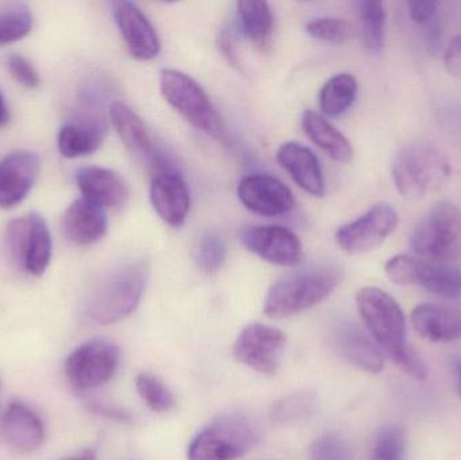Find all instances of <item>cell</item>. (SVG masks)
Here are the masks:
<instances>
[{
  "label": "cell",
  "mask_w": 461,
  "mask_h": 460,
  "mask_svg": "<svg viewBox=\"0 0 461 460\" xmlns=\"http://www.w3.org/2000/svg\"><path fill=\"white\" fill-rule=\"evenodd\" d=\"M452 176L448 158L429 143H411L398 151L393 178L402 197L420 200L441 191Z\"/></svg>",
  "instance_id": "3957f363"
},
{
  "label": "cell",
  "mask_w": 461,
  "mask_h": 460,
  "mask_svg": "<svg viewBox=\"0 0 461 460\" xmlns=\"http://www.w3.org/2000/svg\"><path fill=\"white\" fill-rule=\"evenodd\" d=\"M119 359L121 353L113 342L89 340L65 359V377L77 391H91L104 385L115 375Z\"/></svg>",
  "instance_id": "30bf717a"
},
{
  "label": "cell",
  "mask_w": 461,
  "mask_h": 460,
  "mask_svg": "<svg viewBox=\"0 0 461 460\" xmlns=\"http://www.w3.org/2000/svg\"><path fill=\"white\" fill-rule=\"evenodd\" d=\"M411 250L427 261L454 264L461 257V212L440 202L421 219L411 237Z\"/></svg>",
  "instance_id": "277c9868"
},
{
  "label": "cell",
  "mask_w": 461,
  "mask_h": 460,
  "mask_svg": "<svg viewBox=\"0 0 461 460\" xmlns=\"http://www.w3.org/2000/svg\"><path fill=\"white\" fill-rule=\"evenodd\" d=\"M76 180L84 199L99 207L115 208L129 200V185L115 170L86 167L78 170Z\"/></svg>",
  "instance_id": "d6986e66"
},
{
  "label": "cell",
  "mask_w": 461,
  "mask_h": 460,
  "mask_svg": "<svg viewBox=\"0 0 461 460\" xmlns=\"http://www.w3.org/2000/svg\"><path fill=\"white\" fill-rule=\"evenodd\" d=\"M438 3L433 0H413L408 3L409 14L416 23L430 26L435 23Z\"/></svg>",
  "instance_id": "f35d334b"
},
{
  "label": "cell",
  "mask_w": 461,
  "mask_h": 460,
  "mask_svg": "<svg viewBox=\"0 0 461 460\" xmlns=\"http://www.w3.org/2000/svg\"><path fill=\"white\" fill-rule=\"evenodd\" d=\"M159 89L164 99L192 126L216 140H223L221 115L207 92L194 78L181 70L162 69Z\"/></svg>",
  "instance_id": "5b68a950"
},
{
  "label": "cell",
  "mask_w": 461,
  "mask_h": 460,
  "mask_svg": "<svg viewBox=\"0 0 461 460\" xmlns=\"http://www.w3.org/2000/svg\"><path fill=\"white\" fill-rule=\"evenodd\" d=\"M360 38L368 53H382L386 41V10L378 0H363L357 3Z\"/></svg>",
  "instance_id": "83f0119b"
},
{
  "label": "cell",
  "mask_w": 461,
  "mask_h": 460,
  "mask_svg": "<svg viewBox=\"0 0 461 460\" xmlns=\"http://www.w3.org/2000/svg\"><path fill=\"white\" fill-rule=\"evenodd\" d=\"M241 204L263 216L286 215L294 207L292 191L276 177L268 175H249L238 185Z\"/></svg>",
  "instance_id": "9a60e30c"
},
{
  "label": "cell",
  "mask_w": 461,
  "mask_h": 460,
  "mask_svg": "<svg viewBox=\"0 0 461 460\" xmlns=\"http://www.w3.org/2000/svg\"><path fill=\"white\" fill-rule=\"evenodd\" d=\"M411 324L417 334L429 342H454L461 338V307L419 305L411 312Z\"/></svg>",
  "instance_id": "603a6c76"
},
{
  "label": "cell",
  "mask_w": 461,
  "mask_h": 460,
  "mask_svg": "<svg viewBox=\"0 0 461 460\" xmlns=\"http://www.w3.org/2000/svg\"><path fill=\"white\" fill-rule=\"evenodd\" d=\"M241 32L260 50L270 48L274 15L270 5L263 0H243L236 5Z\"/></svg>",
  "instance_id": "4316f807"
},
{
  "label": "cell",
  "mask_w": 461,
  "mask_h": 460,
  "mask_svg": "<svg viewBox=\"0 0 461 460\" xmlns=\"http://www.w3.org/2000/svg\"><path fill=\"white\" fill-rule=\"evenodd\" d=\"M357 95V81L349 73H339L330 77L320 91L319 103L324 115L336 118L343 115Z\"/></svg>",
  "instance_id": "f1b7e54d"
},
{
  "label": "cell",
  "mask_w": 461,
  "mask_h": 460,
  "mask_svg": "<svg viewBox=\"0 0 461 460\" xmlns=\"http://www.w3.org/2000/svg\"><path fill=\"white\" fill-rule=\"evenodd\" d=\"M10 121V113H8L7 104H5V96H3L2 91H0V127L7 124Z\"/></svg>",
  "instance_id": "b9f144b4"
},
{
  "label": "cell",
  "mask_w": 461,
  "mask_h": 460,
  "mask_svg": "<svg viewBox=\"0 0 461 460\" xmlns=\"http://www.w3.org/2000/svg\"><path fill=\"white\" fill-rule=\"evenodd\" d=\"M247 250L276 266H297L303 259V248L294 232L274 224L249 226L241 232Z\"/></svg>",
  "instance_id": "4fadbf2b"
},
{
  "label": "cell",
  "mask_w": 461,
  "mask_h": 460,
  "mask_svg": "<svg viewBox=\"0 0 461 460\" xmlns=\"http://www.w3.org/2000/svg\"><path fill=\"white\" fill-rule=\"evenodd\" d=\"M339 354L348 364L371 374H379L384 367V356L373 338L354 323H343L333 335Z\"/></svg>",
  "instance_id": "ffe728a7"
},
{
  "label": "cell",
  "mask_w": 461,
  "mask_h": 460,
  "mask_svg": "<svg viewBox=\"0 0 461 460\" xmlns=\"http://www.w3.org/2000/svg\"><path fill=\"white\" fill-rule=\"evenodd\" d=\"M62 460H96V455H95V453L92 450H84L81 451V453L68 456V458Z\"/></svg>",
  "instance_id": "7bdbcfd3"
},
{
  "label": "cell",
  "mask_w": 461,
  "mask_h": 460,
  "mask_svg": "<svg viewBox=\"0 0 461 460\" xmlns=\"http://www.w3.org/2000/svg\"><path fill=\"white\" fill-rule=\"evenodd\" d=\"M111 123L121 138L124 148L135 159L146 165L148 169H165L164 154L158 150L148 127L135 111L122 102H115L110 108Z\"/></svg>",
  "instance_id": "5bb4252c"
},
{
  "label": "cell",
  "mask_w": 461,
  "mask_h": 460,
  "mask_svg": "<svg viewBox=\"0 0 461 460\" xmlns=\"http://www.w3.org/2000/svg\"><path fill=\"white\" fill-rule=\"evenodd\" d=\"M384 272L398 285L421 286L444 299L461 296V270L454 264H438L402 254L393 257Z\"/></svg>",
  "instance_id": "9c48e42d"
},
{
  "label": "cell",
  "mask_w": 461,
  "mask_h": 460,
  "mask_svg": "<svg viewBox=\"0 0 461 460\" xmlns=\"http://www.w3.org/2000/svg\"><path fill=\"white\" fill-rule=\"evenodd\" d=\"M311 460H351L348 446L344 440L333 435L320 437L309 450Z\"/></svg>",
  "instance_id": "d590c367"
},
{
  "label": "cell",
  "mask_w": 461,
  "mask_h": 460,
  "mask_svg": "<svg viewBox=\"0 0 461 460\" xmlns=\"http://www.w3.org/2000/svg\"><path fill=\"white\" fill-rule=\"evenodd\" d=\"M32 29V14L26 5L14 3L0 8V46L23 40Z\"/></svg>",
  "instance_id": "f546056e"
},
{
  "label": "cell",
  "mask_w": 461,
  "mask_h": 460,
  "mask_svg": "<svg viewBox=\"0 0 461 460\" xmlns=\"http://www.w3.org/2000/svg\"><path fill=\"white\" fill-rule=\"evenodd\" d=\"M227 243L218 232L205 231L200 235L194 248V261L200 270L208 275L221 270L227 259Z\"/></svg>",
  "instance_id": "4dcf8cb0"
},
{
  "label": "cell",
  "mask_w": 461,
  "mask_h": 460,
  "mask_svg": "<svg viewBox=\"0 0 461 460\" xmlns=\"http://www.w3.org/2000/svg\"><path fill=\"white\" fill-rule=\"evenodd\" d=\"M3 435L19 453L40 450L45 442V427L40 416L22 402H13L3 415Z\"/></svg>",
  "instance_id": "7402d4cb"
},
{
  "label": "cell",
  "mask_w": 461,
  "mask_h": 460,
  "mask_svg": "<svg viewBox=\"0 0 461 460\" xmlns=\"http://www.w3.org/2000/svg\"><path fill=\"white\" fill-rule=\"evenodd\" d=\"M286 345L284 332L265 324H249L239 334L233 345L236 361L262 374L273 375L281 364Z\"/></svg>",
  "instance_id": "7c38bea8"
},
{
  "label": "cell",
  "mask_w": 461,
  "mask_h": 460,
  "mask_svg": "<svg viewBox=\"0 0 461 460\" xmlns=\"http://www.w3.org/2000/svg\"><path fill=\"white\" fill-rule=\"evenodd\" d=\"M357 305L371 338L387 356L406 345L405 315L389 293L366 286L357 292Z\"/></svg>",
  "instance_id": "52a82bcc"
},
{
  "label": "cell",
  "mask_w": 461,
  "mask_h": 460,
  "mask_svg": "<svg viewBox=\"0 0 461 460\" xmlns=\"http://www.w3.org/2000/svg\"><path fill=\"white\" fill-rule=\"evenodd\" d=\"M389 358L394 362L395 366L400 367L405 374L411 375L414 380H427V365L420 358L419 354L413 348L409 347L408 345L390 354Z\"/></svg>",
  "instance_id": "8d00e7d4"
},
{
  "label": "cell",
  "mask_w": 461,
  "mask_h": 460,
  "mask_svg": "<svg viewBox=\"0 0 461 460\" xmlns=\"http://www.w3.org/2000/svg\"><path fill=\"white\" fill-rule=\"evenodd\" d=\"M314 407V399L308 393L292 394L279 400L271 410V418L276 423H290L305 418Z\"/></svg>",
  "instance_id": "e575fe53"
},
{
  "label": "cell",
  "mask_w": 461,
  "mask_h": 460,
  "mask_svg": "<svg viewBox=\"0 0 461 460\" xmlns=\"http://www.w3.org/2000/svg\"><path fill=\"white\" fill-rule=\"evenodd\" d=\"M113 14L124 42L134 59L149 61L158 56L161 42L156 27L135 3L126 0L113 2Z\"/></svg>",
  "instance_id": "2e32d148"
},
{
  "label": "cell",
  "mask_w": 461,
  "mask_h": 460,
  "mask_svg": "<svg viewBox=\"0 0 461 460\" xmlns=\"http://www.w3.org/2000/svg\"><path fill=\"white\" fill-rule=\"evenodd\" d=\"M62 227L68 239L76 245L89 246L104 238L108 221L104 208L81 197L65 211Z\"/></svg>",
  "instance_id": "cb8c5ba5"
},
{
  "label": "cell",
  "mask_w": 461,
  "mask_h": 460,
  "mask_svg": "<svg viewBox=\"0 0 461 460\" xmlns=\"http://www.w3.org/2000/svg\"><path fill=\"white\" fill-rule=\"evenodd\" d=\"M370 460H405V431L401 427H386L379 432Z\"/></svg>",
  "instance_id": "d6a6232c"
},
{
  "label": "cell",
  "mask_w": 461,
  "mask_h": 460,
  "mask_svg": "<svg viewBox=\"0 0 461 460\" xmlns=\"http://www.w3.org/2000/svg\"><path fill=\"white\" fill-rule=\"evenodd\" d=\"M104 140V127L94 115H81L64 124L59 132V150L67 158H78L95 153Z\"/></svg>",
  "instance_id": "d4e9b609"
},
{
  "label": "cell",
  "mask_w": 461,
  "mask_h": 460,
  "mask_svg": "<svg viewBox=\"0 0 461 460\" xmlns=\"http://www.w3.org/2000/svg\"><path fill=\"white\" fill-rule=\"evenodd\" d=\"M455 372H456L457 388H459V393L461 396V362L456 364V366H455Z\"/></svg>",
  "instance_id": "ee69618b"
},
{
  "label": "cell",
  "mask_w": 461,
  "mask_h": 460,
  "mask_svg": "<svg viewBox=\"0 0 461 460\" xmlns=\"http://www.w3.org/2000/svg\"><path fill=\"white\" fill-rule=\"evenodd\" d=\"M303 129L309 140L330 158L339 162L351 161L354 154L351 143L321 115L314 111H305L303 115Z\"/></svg>",
  "instance_id": "484cf974"
},
{
  "label": "cell",
  "mask_w": 461,
  "mask_h": 460,
  "mask_svg": "<svg viewBox=\"0 0 461 460\" xmlns=\"http://www.w3.org/2000/svg\"><path fill=\"white\" fill-rule=\"evenodd\" d=\"M219 49H221L223 56L226 57L227 61L232 65L233 68H240V59H239L238 51H236L235 45H233L232 37L227 29H221L219 32L218 37Z\"/></svg>",
  "instance_id": "60d3db41"
},
{
  "label": "cell",
  "mask_w": 461,
  "mask_h": 460,
  "mask_svg": "<svg viewBox=\"0 0 461 460\" xmlns=\"http://www.w3.org/2000/svg\"><path fill=\"white\" fill-rule=\"evenodd\" d=\"M305 29L311 37L324 42L336 43V45L347 42L352 34L351 24L341 18L313 19L308 22Z\"/></svg>",
  "instance_id": "836d02e7"
},
{
  "label": "cell",
  "mask_w": 461,
  "mask_h": 460,
  "mask_svg": "<svg viewBox=\"0 0 461 460\" xmlns=\"http://www.w3.org/2000/svg\"><path fill=\"white\" fill-rule=\"evenodd\" d=\"M5 248L19 269L34 277L42 275L53 251L50 230L43 216L32 212L11 221L5 230Z\"/></svg>",
  "instance_id": "ba28073f"
},
{
  "label": "cell",
  "mask_w": 461,
  "mask_h": 460,
  "mask_svg": "<svg viewBox=\"0 0 461 460\" xmlns=\"http://www.w3.org/2000/svg\"><path fill=\"white\" fill-rule=\"evenodd\" d=\"M150 200L159 218L169 226L181 227L191 211V194L184 178L175 172H165L154 177Z\"/></svg>",
  "instance_id": "ac0fdd59"
},
{
  "label": "cell",
  "mask_w": 461,
  "mask_h": 460,
  "mask_svg": "<svg viewBox=\"0 0 461 460\" xmlns=\"http://www.w3.org/2000/svg\"><path fill=\"white\" fill-rule=\"evenodd\" d=\"M341 280L339 267L313 265L276 281L263 304L268 318L285 319L298 315L327 299Z\"/></svg>",
  "instance_id": "7a4b0ae2"
},
{
  "label": "cell",
  "mask_w": 461,
  "mask_h": 460,
  "mask_svg": "<svg viewBox=\"0 0 461 460\" xmlns=\"http://www.w3.org/2000/svg\"><path fill=\"white\" fill-rule=\"evenodd\" d=\"M41 161L29 150H16L0 159V208H13L26 199L40 175Z\"/></svg>",
  "instance_id": "e0dca14e"
},
{
  "label": "cell",
  "mask_w": 461,
  "mask_h": 460,
  "mask_svg": "<svg viewBox=\"0 0 461 460\" xmlns=\"http://www.w3.org/2000/svg\"><path fill=\"white\" fill-rule=\"evenodd\" d=\"M8 70L16 83L26 86L29 89L37 88L40 86L41 78L34 65L19 54H11L7 59Z\"/></svg>",
  "instance_id": "74e56055"
},
{
  "label": "cell",
  "mask_w": 461,
  "mask_h": 460,
  "mask_svg": "<svg viewBox=\"0 0 461 460\" xmlns=\"http://www.w3.org/2000/svg\"><path fill=\"white\" fill-rule=\"evenodd\" d=\"M149 264L129 262L104 275L89 293L86 316L97 326H111L131 315L142 299Z\"/></svg>",
  "instance_id": "6da1fadb"
},
{
  "label": "cell",
  "mask_w": 461,
  "mask_h": 460,
  "mask_svg": "<svg viewBox=\"0 0 461 460\" xmlns=\"http://www.w3.org/2000/svg\"><path fill=\"white\" fill-rule=\"evenodd\" d=\"M444 64L452 76L461 77V35L452 38L444 53Z\"/></svg>",
  "instance_id": "ab89813d"
},
{
  "label": "cell",
  "mask_w": 461,
  "mask_h": 460,
  "mask_svg": "<svg viewBox=\"0 0 461 460\" xmlns=\"http://www.w3.org/2000/svg\"><path fill=\"white\" fill-rule=\"evenodd\" d=\"M257 439V429L249 419L240 415L221 416L192 440L188 459L235 460L251 450Z\"/></svg>",
  "instance_id": "8992f818"
},
{
  "label": "cell",
  "mask_w": 461,
  "mask_h": 460,
  "mask_svg": "<svg viewBox=\"0 0 461 460\" xmlns=\"http://www.w3.org/2000/svg\"><path fill=\"white\" fill-rule=\"evenodd\" d=\"M137 389L143 402L153 412H169L176 405L175 396L167 385L156 375L142 373L138 375Z\"/></svg>",
  "instance_id": "1f68e13d"
},
{
  "label": "cell",
  "mask_w": 461,
  "mask_h": 460,
  "mask_svg": "<svg viewBox=\"0 0 461 460\" xmlns=\"http://www.w3.org/2000/svg\"><path fill=\"white\" fill-rule=\"evenodd\" d=\"M400 218L389 204H376L365 215L344 224L336 232V243L347 254L368 253L379 248L397 230Z\"/></svg>",
  "instance_id": "8fae6325"
},
{
  "label": "cell",
  "mask_w": 461,
  "mask_h": 460,
  "mask_svg": "<svg viewBox=\"0 0 461 460\" xmlns=\"http://www.w3.org/2000/svg\"><path fill=\"white\" fill-rule=\"evenodd\" d=\"M276 159L301 189L312 196H324V175L311 149L301 143L286 142L276 151Z\"/></svg>",
  "instance_id": "44dd1931"
}]
</instances>
